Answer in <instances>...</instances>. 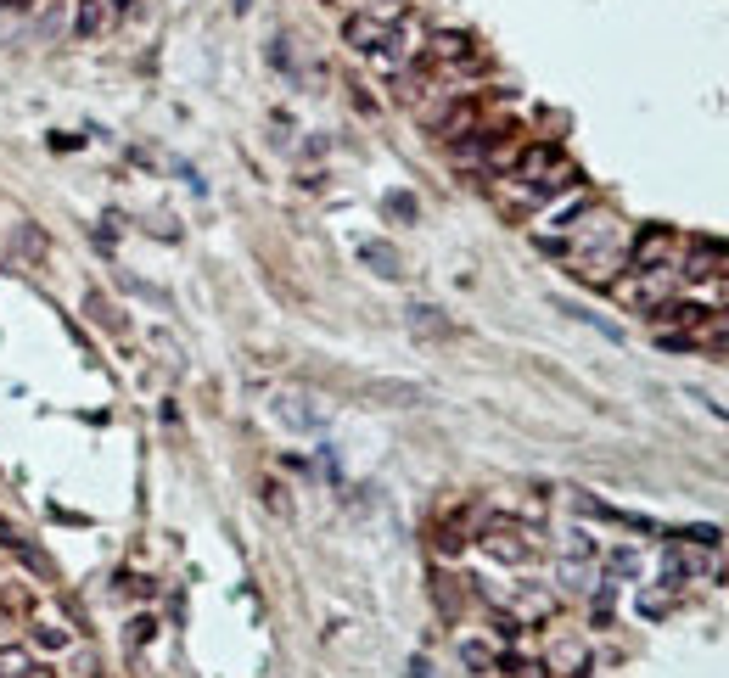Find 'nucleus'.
<instances>
[{"instance_id": "1", "label": "nucleus", "mask_w": 729, "mask_h": 678, "mask_svg": "<svg viewBox=\"0 0 729 678\" xmlns=\"http://www.w3.org/2000/svg\"><path fill=\"white\" fill-rule=\"evenodd\" d=\"M606 292L617 297V303H629L634 314H651L662 309L673 292H679V264H662V269H623Z\"/></svg>"}, {"instance_id": "2", "label": "nucleus", "mask_w": 729, "mask_h": 678, "mask_svg": "<svg viewBox=\"0 0 729 678\" xmlns=\"http://www.w3.org/2000/svg\"><path fill=\"white\" fill-rule=\"evenodd\" d=\"M477 544H483L488 561H500V566H528L533 555H539V538H533V527L511 522V516H488L483 533H477Z\"/></svg>"}, {"instance_id": "3", "label": "nucleus", "mask_w": 729, "mask_h": 678, "mask_svg": "<svg viewBox=\"0 0 729 678\" xmlns=\"http://www.w3.org/2000/svg\"><path fill=\"white\" fill-rule=\"evenodd\" d=\"M415 57L427 62L432 73H472L477 62H483V57H477V40L466 29H438V34H427Z\"/></svg>"}, {"instance_id": "4", "label": "nucleus", "mask_w": 729, "mask_h": 678, "mask_svg": "<svg viewBox=\"0 0 729 678\" xmlns=\"http://www.w3.org/2000/svg\"><path fill=\"white\" fill-rule=\"evenodd\" d=\"M679 281H685V286H713V292H729V241L696 236V241L685 247Z\"/></svg>"}, {"instance_id": "5", "label": "nucleus", "mask_w": 729, "mask_h": 678, "mask_svg": "<svg viewBox=\"0 0 729 678\" xmlns=\"http://www.w3.org/2000/svg\"><path fill=\"white\" fill-rule=\"evenodd\" d=\"M673 253H679V236L668 225H645L640 236H629V269H662L673 264Z\"/></svg>"}, {"instance_id": "6", "label": "nucleus", "mask_w": 729, "mask_h": 678, "mask_svg": "<svg viewBox=\"0 0 729 678\" xmlns=\"http://www.w3.org/2000/svg\"><path fill=\"white\" fill-rule=\"evenodd\" d=\"M399 17H404V12H387V6H365V12H354V17L343 23V40L354 45V51H365V57H371V51L387 40V29H393Z\"/></svg>"}, {"instance_id": "7", "label": "nucleus", "mask_w": 729, "mask_h": 678, "mask_svg": "<svg viewBox=\"0 0 729 678\" xmlns=\"http://www.w3.org/2000/svg\"><path fill=\"white\" fill-rule=\"evenodd\" d=\"M561 611V600L544 583H516L511 589V617L522 622V628H533V622H550Z\"/></svg>"}, {"instance_id": "8", "label": "nucleus", "mask_w": 729, "mask_h": 678, "mask_svg": "<svg viewBox=\"0 0 729 678\" xmlns=\"http://www.w3.org/2000/svg\"><path fill=\"white\" fill-rule=\"evenodd\" d=\"M107 0H73V17H68V29H73V40H101L107 34Z\"/></svg>"}, {"instance_id": "9", "label": "nucleus", "mask_w": 729, "mask_h": 678, "mask_svg": "<svg viewBox=\"0 0 729 678\" xmlns=\"http://www.w3.org/2000/svg\"><path fill=\"white\" fill-rule=\"evenodd\" d=\"M645 320L657 325V331H696V325L707 320V309H701V303H673V297H668V303L651 309Z\"/></svg>"}, {"instance_id": "10", "label": "nucleus", "mask_w": 729, "mask_h": 678, "mask_svg": "<svg viewBox=\"0 0 729 678\" xmlns=\"http://www.w3.org/2000/svg\"><path fill=\"white\" fill-rule=\"evenodd\" d=\"M544 673H556V678H589V650L578 645V639H556V650H550Z\"/></svg>"}, {"instance_id": "11", "label": "nucleus", "mask_w": 729, "mask_h": 678, "mask_svg": "<svg viewBox=\"0 0 729 678\" xmlns=\"http://www.w3.org/2000/svg\"><path fill=\"white\" fill-rule=\"evenodd\" d=\"M354 253L365 258V264H371L376 275H387V281H399V275H404V258L393 253V247H387V241H359Z\"/></svg>"}, {"instance_id": "12", "label": "nucleus", "mask_w": 729, "mask_h": 678, "mask_svg": "<svg viewBox=\"0 0 729 678\" xmlns=\"http://www.w3.org/2000/svg\"><path fill=\"white\" fill-rule=\"evenodd\" d=\"M29 673H34L29 645H0V678H29Z\"/></svg>"}, {"instance_id": "13", "label": "nucleus", "mask_w": 729, "mask_h": 678, "mask_svg": "<svg viewBox=\"0 0 729 678\" xmlns=\"http://www.w3.org/2000/svg\"><path fill=\"white\" fill-rule=\"evenodd\" d=\"M460 662L472 667V673H494V667H500V650L483 645V639H466V645H460Z\"/></svg>"}, {"instance_id": "14", "label": "nucleus", "mask_w": 729, "mask_h": 678, "mask_svg": "<svg viewBox=\"0 0 729 678\" xmlns=\"http://www.w3.org/2000/svg\"><path fill=\"white\" fill-rule=\"evenodd\" d=\"M410 325L415 331H432V337H449V320H438V309H427V303H415L410 309Z\"/></svg>"}, {"instance_id": "15", "label": "nucleus", "mask_w": 729, "mask_h": 678, "mask_svg": "<svg viewBox=\"0 0 729 678\" xmlns=\"http://www.w3.org/2000/svg\"><path fill=\"white\" fill-rule=\"evenodd\" d=\"M668 538H679V544H707V550H718V527H679V533H668Z\"/></svg>"}, {"instance_id": "16", "label": "nucleus", "mask_w": 729, "mask_h": 678, "mask_svg": "<svg viewBox=\"0 0 729 678\" xmlns=\"http://www.w3.org/2000/svg\"><path fill=\"white\" fill-rule=\"evenodd\" d=\"M432 544H438V555H460V550H466V533L449 522V527H438V538H432Z\"/></svg>"}, {"instance_id": "17", "label": "nucleus", "mask_w": 729, "mask_h": 678, "mask_svg": "<svg viewBox=\"0 0 729 678\" xmlns=\"http://www.w3.org/2000/svg\"><path fill=\"white\" fill-rule=\"evenodd\" d=\"M567 561H595V538H589V533H567Z\"/></svg>"}, {"instance_id": "18", "label": "nucleus", "mask_w": 729, "mask_h": 678, "mask_svg": "<svg viewBox=\"0 0 729 678\" xmlns=\"http://www.w3.org/2000/svg\"><path fill=\"white\" fill-rule=\"evenodd\" d=\"M612 572L617 578H640V550H612Z\"/></svg>"}, {"instance_id": "19", "label": "nucleus", "mask_w": 729, "mask_h": 678, "mask_svg": "<svg viewBox=\"0 0 729 678\" xmlns=\"http://www.w3.org/2000/svg\"><path fill=\"white\" fill-rule=\"evenodd\" d=\"M62 29H68V0H57V6L40 17V34H62Z\"/></svg>"}, {"instance_id": "20", "label": "nucleus", "mask_w": 729, "mask_h": 678, "mask_svg": "<svg viewBox=\"0 0 729 678\" xmlns=\"http://www.w3.org/2000/svg\"><path fill=\"white\" fill-rule=\"evenodd\" d=\"M640 611H645V617H662V611H668V600H662V594H640Z\"/></svg>"}, {"instance_id": "21", "label": "nucleus", "mask_w": 729, "mask_h": 678, "mask_svg": "<svg viewBox=\"0 0 729 678\" xmlns=\"http://www.w3.org/2000/svg\"><path fill=\"white\" fill-rule=\"evenodd\" d=\"M129 12H141V0H107V17H129Z\"/></svg>"}, {"instance_id": "22", "label": "nucleus", "mask_w": 729, "mask_h": 678, "mask_svg": "<svg viewBox=\"0 0 729 678\" xmlns=\"http://www.w3.org/2000/svg\"><path fill=\"white\" fill-rule=\"evenodd\" d=\"M387 208L404 213V219H415V202H410V197H387Z\"/></svg>"}, {"instance_id": "23", "label": "nucleus", "mask_w": 729, "mask_h": 678, "mask_svg": "<svg viewBox=\"0 0 729 678\" xmlns=\"http://www.w3.org/2000/svg\"><path fill=\"white\" fill-rule=\"evenodd\" d=\"M365 6H387V12H410V0H365Z\"/></svg>"}, {"instance_id": "24", "label": "nucleus", "mask_w": 729, "mask_h": 678, "mask_svg": "<svg viewBox=\"0 0 729 678\" xmlns=\"http://www.w3.org/2000/svg\"><path fill=\"white\" fill-rule=\"evenodd\" d=\"M0 6H34V0H0Z\"/></svg>"}]
</instances>
